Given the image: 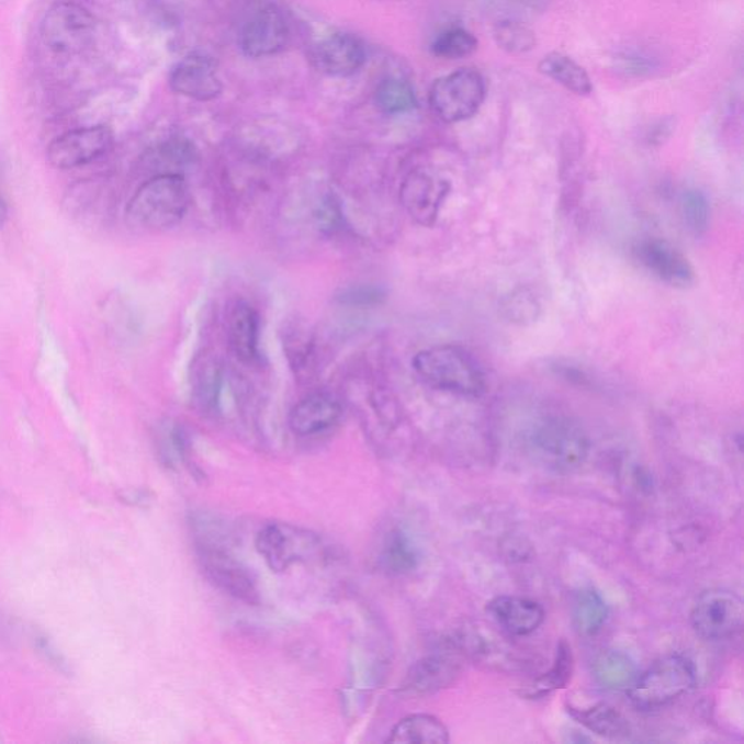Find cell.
Masks as SVG:
<instances>
[{"label": "cell", "instance_id": "cell-18", "mask_svg": "<svg viewBox=\"0 0 744 744\" xmlns=\"http://www.w3.org/2000/svg\"><path fill=\"white\" fill-rule=\"evenodd\" d=\"M486 612L496 625L512 638H527L536 633L545 620V611L541 604L522 596H496L487 602Z\"/></svg>", "mask_w": 744, "mask_h": 744}, {"label": "cell", "instance_id": "cell-15", "mask_svg": "<svg viewBox=\"0 0 744 744\" xmlns=\"http://www.w3.org/2000/svg\"><path fill=\"white\" fill-rule=\"evenodd\" d=\"M169 87L178 95L200 102L217 100L223 93V82L212 58L191 53L172 67Z\"/></svg>", "mask_w": 744, "mask_h": 744}, {"label": "cell", "instance_id": "cell-7", "mask_svg": "<svg viewBox=\"0 0 744 744\" xmlns=\"http://www.w3.org/2000/svg\"><path fill=\"white\" fill-rule=\"evenodd\" d=\"M486 100V82L476 69H459L435 80L429 105L443 123L455 124L473 119Z\"/></svg>", "mask_w": 744, "mask_h": 744}, {"label": "cell", "instance_id": "cell-29", "mask_svg": "<svg viewBox=\"0 0 744 744\" xmlns=\"http://www.w3.org/2000/svg\"><path fill=\"white\" fill-rule=\"evenodd\" d=\"M500 312L506 320L526 326L537 322L540 317L541 304L530 289L519 286L501 300Z\"/></svg>", "mask_w": 744, "mask_h": 744}, {"label": "cell", "instance_id": "cell-11", "mask_svg": "<svg viewBox=\"0 0 744 744\" xmlns=\"http://www.w3.org/2000/svg\"><path fill=\"white\" fill-rule=\"evenodd\" d=\"M112 145L114 134L105 125L76 128L54 138L47 149V159L56 169H75L100 159Z\"/></svg>", "mask_w": 744, "mask_h": 744}, {"label": "cell", "instance_id": "cell-3", "mask_svg": "<svg viewBox=\"0 0 744 744\" xmlns=\"http://www.w3.org/2000/svg\"><path fill=\"white\" fill-rule=\"evenodd\" d=\"M255 545L273 573H284L295 564L319 566L336 555L334 546L320 533L284 522L263 526Z\"/></svg>", "mask_w": 744, "mask_h": 744}, {"label": "cell", "instance_id": "cell-33", "mask_svg": "<svg viewBox=\"0 0 744 744\" xmlns=\"http://www.w3.org/2000/svg\"><path fill=\"white\" fill-rule=\"evenodd\" d=\"M335 298L342 306L370 308L381 306L387 298V291L375 284H357L340 290Z\"/></svg>", "mask_w": 744, "mask_h": 744}, {"label": "cell", "instance_id": "cell-4", "mask_svg": "<svg viewBox=\"0 0 744 744\" xmlns=\"http://www.w3.org/2000/svg\"><path fill=\"white\" fill-rule=\"evenodd\" d=\"M531 454L538 463L559 474H571L586 463L590 441L586 430L567 416H546L532 426Z\"/></svg>", "mask_w": 744, "mask_h": 744}, {"label": "cell", "instance_id": "cell-17", "mask_svg": "<svg viewBox=\"0 0 744 744\" xmlns=\"http://www.w3.org/2000/svg\"><path fill=\"white\" fill-rule=\"evenodd\" d=\"M343 416V406L335 394L316 392L291 409L289 426L297 437H317L335 428Z\"/></svg>", "mask_w": 744, "mask_h": 744}, {"label": "cell", "instance_id": "cell-6", "mask_svg": "<svg viewBox=\"0 0 744 744\" xmlns=\"http://www.w3.org/2000/svg\"><path fill=\"white\" fill-rule=\"evenodd\" d=\"M469 656L455 633L437 645L407 670L398 685L403 698H426L450 688L465 669Z\"/></svg>", "mask_w": 744, "mask_h": 744}, {"label": "cell", "instance_id": "cell-31", "mask_svg": "<svg viewBox=\"0 0 744 744\" xmlns=\"http://www.w3.org/2000/svg\"><path fill=\"white\" fill-rule=\"evenodd\" d=\"M497 47L510 54H526L537 46L536 34L527 25L517 21H500L493 30Z\"/></svg>", "mask_w": 744, "mask_h": 744}, {"label": "cell", "instance_id": "cell-5", "mask_svg": "<svg viewBox=\"0 0 744 744\" xmlns=\"http://www.w3.org/2000/svg\"><path fill=\"white\" fill-rule=\"evenodd\" d=\"M697 687V669L683 654H669L654 662L627 689L630 702L640 711L661 710Z\"/></svg>", "mask_w": 744, "mask_h": 744}, {"label": "cell", "instance_id": "cell-27", "mask_svg": "<svg viewBox=\"0 0 744 744\" xmlns=\"http://www.w3.org/2000/svg\"><path fill=\"white\" fill-rule=\"evenodd\" d=\"M594 676L607 689H629L638 679L639 669L629 654L608 650L596 657Z\"/></svg>", "mask_w": 744, "mask_h": 744}, {"label": "cell", "instance_id": "cell-28", "mask_svg": "<svg viewBox=\"0 0 744 744\" xmlns=\"http://www.w3.org/2000/svg\"><path fill=\"white\" fill-rule=\"evenodd\" d=\"M375 104L387 115L406 114L418 106V98L410 82L397 76H390L381 80L376 87Z\"/></svg>", "mask_w": 744, "mask_h": 744}, {"label": "cell", "instance_id": "cell-21", "mask_svg": "<svg viewBox=\"0 0 744 744\" xmlns=\"http://www.w3.org/2000/svg\"><path fill=\"white\" fill-rule=\"evenodd\" d=\"M567 712L590 733L611 741H621L631 734L629 720L617 708L608 703H596L587 708L567 707Z\"/></svg>", "mask_w": 744, "mask_h": 744}, {"label": "cell", "instance_id": "cell-19", "mask_svg": "<svg viewBox=\"0 0 744 744\" xmlns=\"http://www.w3.org/2000/svg\"><path fill=\"white\" fill-rule=\"evenodd\" d=\"M420 553L414 538L402 528L394 527L383 533L376 546V567L384 575L401 577L418 568Z\"/></svg>", "mask_w": 744, "mask_h": 744}, {"label": "cell", "instance_id": "cell-14", "mask_svg": "<svg viewBox=\"0 0 744 744\" xmlns=\"http://www.w3.org/2000/svg\"><path fill=\"white\" fill-rule=\"evenodd\" d=\"M290 26L284 13L269 4L253 13L239 34V47L246 57L275 56L289 44Z\"/></svg>", "mask_w": 744, "mask_h": 744}, {"label": "cell", "instance_id": "cell-30", "mask_svg": "<svg viewBox=\"0 0 744 744\" xmlns=\"http://www.w3.org/2000/svg\"><path fill=\"white\" fill-rule=\"evenodd\" d=\"M478 40L470 31L464 29H450L439 34L432 43L433 56L446 58V60H459L476 53Z\"/></svg>", "mask_w": 744, "mask_h": 744}, {"label": "cell", "instance_id": "cell-32", "mask_svg": "<svg viewBox=\"0 0 744 744\" xmlns=\"http://www.w3.org/2000/svg\"><path fill=\"white\" fill-rule=\"evenodd\" d=\"M680 214H683L685 226L695 236H702L710 227L711 205L702 191L684 192L680 199Z\"/></svg>", "mask_w": 744, "mask_h": 744}, {"label": "cell", "instance_id": "cell-36", "mask_svg": "<svg viewBox=\"0 0 744 744\" xmlns=\"http://www.w3.org/2000/svg\"><path fill=\"white\" fill-rule=\"evenodd\" d=\"M7 218H8V204L7 200H4L2 191H0V223H3L4 219Z\"/></svg>", "mask_w": 744, "mask_h": 744}, {"label": "cell", "instance_id": "cell-10", "mask_svg": "<svg viewBox=\"0 0 744 744\" xmlns=\"http://www.w3.org/2000/svg\"><path fill=\"white\" fill-rule=\"evenodd\" d=\"M743 620V600L732 590L703 591L694 604L691 611V627L695 634L707 641L733 638L742 630Z\"/></svg>", "mask_w": 744, "mask_h": 744}, {"label": "cell", "instance_id": "cell-1", "mask_svg": "<svg viewBox=\"0 0 744 744\" xmlns=\"http://www.w3.org/2000/svg\"><path fill=\"white\" fill-rule=\"evenodd\" d=\"M190 200V188L181 173H158L128 201L125 218L137 230H168L185 217Z\"/></svg>", "mask_w": 744, "mask_h": 744}, {"label": "cell", "instance_id": "cell-34", "mask_svg": "<svg viewBox=\"0 0 744 744\" xmlns=\"http://www.w3.org/2000/svg\"><path fill=\"white\" fill-rule=\"evenodd\" d=\"M35 643H37V647L43 656L46 657V661L56 666L58 670H66L67 663L65 657H63L60 652L54 647V644L50 643V640H48L46 635H37V638H35Z\"/></svg>", "mask_w": 744, "mask_h": 744}, {"label": "cell", "instance_id": "cell-8", "mask_svg": "<svg viewBox=\"0 0 744 744\" xmlns=\"http://www.w3.org/2000/svg\"><path fill=\"white\" fill-rule=\"evenodd\" d=\"M97 29L95 18L82 4L60 2L44 15L40 34L48 50L58 56H75L92 46Z\"/></svg>", "mask_w": 744, "mask_h": 744}, {"label": "cell", "instance_id": "cell-9", "mask_svg": "<svg viewBox=\"0 0 744 744\" xmlns=\"http://www.w3.org/2000/svg\"><path fill=\"white\" fill-rule=\"evenodd\" d=\"M200 571L224 594L246 605L261 604V591L249 568L230 553L228 546L195 545Z\"/></svg>", "mask_w": 744, "mask_h": 744}, {"label": "cell", "instance_id": "cell-12", "mask_svg": "<svg viewBox=\"0 0 744 744\" xmlns=\"http://www.w3.org/2000/svg\"><path fill=\"white\" fill-rule=\"evenodd\" d=\"M634 258L641 267L658 281L689 289L695 284V269L678 248L663 239H645L634 246Z\"/></svg>", "mask_w": 744, "mask_h": 744}, {"label": "cell", "instance_id": "cell-13", "mask_svg": "<svg viewBox=\"0 0 744 744\" xmlns=\"http://www.w3.org/2000/svg\"><path fill=\"white\" fill-rule=\"evenodd\" d=\"M364 44L353 34L336 33L313 44L308 61L313 69L331 78H348L364 66Z\"/></svg>", "mask_w": 744, "mask_h": 744}, {"label": "cell", "instance_id": "cell-37", "mask_svg": "<svg viewBox=\"0 0 744 744\" xmlns=\"http://www.w3.org/2000/svg\"><path fill=\"white\" fill-rule=\"evenodd\" d=\"M379 2H403V0H379Z\"/></svg>", "mask_w": 744, "mask_h": 744}, {"label": "cell", "instance_id": "cell-22", "mask_svg": "<svg viewBox=\"0 0 744 744\" xmlns=\"http://www.w3.org/2000/svg\"><path fill=\"white\" fill-rule=\"evenodd\" d=\"M192 396L205 415H215L219 409L223 388V371L217 358L201 356L192 365Z\"/></svg>", "mask_w": 744, "mask_h": 744}, {"label": "cell", "instance_id": "cell-16", "mask_svg": "<svg viewBox=\"0 0 744 744\" xmlns=\"http://www.w3.org/2000/svg\"><path fill=\"white\" fill-rule=\"evenodd\" d=\"M450 190V182L446 179L425 170H414L403 182L401 200L403 207L416 223L432 226Z\"/></svg>", "mask_w": 744, "mask_h": 744}, {"label": "cell", "instance_id": "cell-23", "mask_svg": "<svg viewBox=\"0 0 744 744\" xmlns=\"http://www.w3.org/2000/svg\"><path fill=\"white\" fill-rule=\"evenodd\" d=\"M387 743L446 744L450 743V730L435 715L412 714L394 725Z\"/></svg>", "mask_w": 744, "mask_h": 744}, {"label": "cell", "instance_id": "cell-24", "mask_svg": "<svg viewBox=\"0 0 744 744\" xmlns=\"http://www.w3.org/2000/svg\"><path fill=\"white\" fill-rule=\"evenodd\" d=\"M573 670H575V657H573L572 645L562 639L555 647L553 666L550 667V670L533 680L519 694L527 699L550 697V695L567 687L572 680Z\"/></svg>", "mask_w": 744, "mask_h": 744}, {"label": "cell", "instance_id": "cell-25", "mask_svg": "<svg viewBox=\"0 0 744 744\" xmlns=\"http://www.w3.org/2000/svg\"><path fill=\"white\" fill-rule=\"evenodd\" d=\"M538 70L576 95L587 97L594 92V83L587 71L566 54L557 52L546 54L538 65Z\"/></svg>", "mask_w": 744, "mask_h": 744}, {"label": "cell", "instance_id": "cell-26", "mask_svg": "<svg viewBox=\"0 0 744 744\" xmlns=\"http://www.w3.org/2000/svg\"><path fill=\"white\" fill-rule=\"evenodd\" d=\"M608 605L599 591L585 587L577 590L572 599V620L577 633L584 638H594L604 629L608 620Z\"/></svg>", "mask_w": 744, "mask_h": 744}, {"label": "cell", "instance_id": "cell-2", "mask_svg": "<svg viewBox=\"0 0 744 744\" xmlns=\"http://www.w3.org/2000/svg\"><path fill=\"white\" fill-rule=\"evenodd\" d=\"M416 374L429 387L478 398L487 390L486 375L473 353L459 345H437L416 353L412 361Z\"/></svg>", "mask_w": 744, "mask_h": 744}, {"label": "cell", "instance_id": "cell-20", "mask_svg": "<svg viewBox=\"0 0 744 744\" xmlns=\"http://www.w3.org/2000/svg\"><path fill=\"white\" fill-rule=\"evenodd\" d=\"M261 323L257 308L246 302H237L227 317V338L233 353L244 364L259 361V331Z\"/></svg>", "mask_w": 744, "mask_h": 744}, {"label": "cell", "instance_id": "cell-35", "mask_svg": "<svg viewBox=\"0 0 744 744\" xmlns=\"http://www.w3.org/2000/svg\"><path fill=\"white\" fill-rule=\"evenodd\" d=\"M339 215L338 205L331 203L329 200L322 205L319 215H317V222H319V226L323 230H331V228L338 226Z\"/></svg>", "mask_w": 744, "mask_h": 744}]
</instances>
